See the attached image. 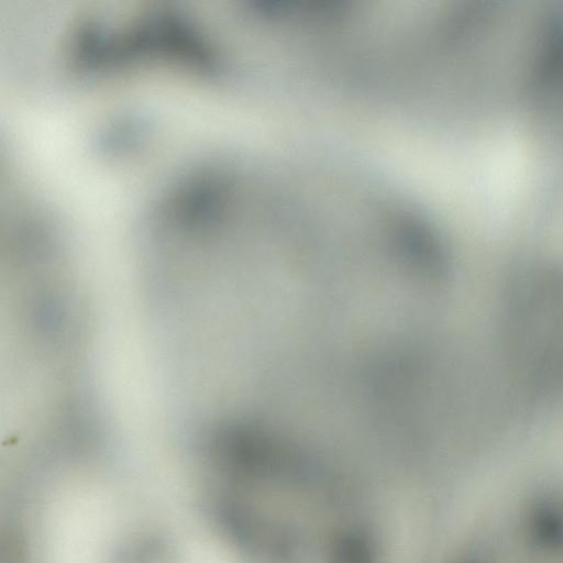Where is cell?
Returning <instances> with one entry per match:
<instances>
[{"label":"cell","instance_id":"1","mask_svg":"<svg viewBox=\"0 0 563 563\" xmlns=\"http://www.w3.org/2000/svg\"><path fill=\"white\" fill-rule=\"evenodd\" d=\"M329 563H375L373 547L367 538L356 532H345L331 544Z\"/></svg>","mask_w":563,"mask_h":563}]
</instances>
